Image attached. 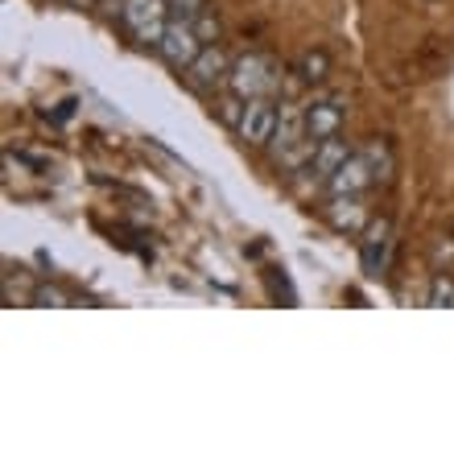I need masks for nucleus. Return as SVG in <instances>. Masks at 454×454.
Segmentation results:
<instances>
[{"mask_svg": "<svg viewBox=\"0 0 454 454\" xmlns=\"http://www.w3.org/2000/svg\"><path fill=\"white\" fill-rule=\"evenodd\" d=\"M37 301H42V306H62L67 298H62L59 289H37Z\"/></svg>", "mask_w": 454, "mask_h": 454, "instance_id": "nucleus-17", "label": "nucleus"}, {"mask_svg": "<svg viewBox=\"0 0 454 454\" xmlns=\"http://www.w3.org/2000/svg\"><path fill=\"white\" fill-rule=\"evenodd\" d=\"M426 301H430V306H438V310H454V277H446V273L434 277Z\"/></svg>", "mask_w": 454, "mask_h": 454, "instance_id": "nucleus-13", "label": "nucleus"}, {"mask_svg": "<svg viewBox=\"0 0 454 454\" xmlns=\"http://www.w3.org/2000/svg\"><path fill=\"white\" fill-rule=\"evenodd\" d=\"M203 9H211L207 0H169V12H174L178 21H194Z\"/></svg>", "mask_w": 454, "mask_h": 454, "instance_id": "nucleus-16", "label": "nucleus"}, {"mask_svg": "<svg viewBox=\"0 0 454 454\" xmlns=\"http://www.w3.org/2000/svg\"><path fill=\"white\" fill-rule=\"evenodd\" d=\"M326 74H331V54L326 50H306L298 59V79L301 83H323Z\"/></svg>", "mask_w": 454, "mask_h": 454, "instance_id": "nucleus-12", "label": "nucleus"}, {"mask_svg": "<svg viewBox=\"0 0 454 454\" xmlns=\"http://www.w3.org/2000/svg\"><path fill=\"white\" fill-rule=\"evenodd\" d=\"M244 104H248V99H239L236 91H223V96L215 99L219 120H223V124H231V129H239V116H244Z\"/></svg>", "mask_w": 454, "mask_h": 454, "instance_id": "nucleus-14", "label": "nucleus"}, {"mask_svg": "<svg viewBox=\"0 0 454 454\" xmlns=\"http://www.w3.org/2000/svg\"><path fill=\"white\" fill-rule=\"evenodd\" d=\"M194 29H199V37H203L207 46H211V42H219V17H215V9L199 12V17H194Z\"/></svg>", "mask_w": 454, "mask_h": 454, "instance_id": "nucleus-15", "label": "nucleus"}, {"mask_svg": "<svg viewBox=\"0 0 454 454\" xmlns=\"http://www.w3.org/2000/svg\"><path fill=\"white\" fill-rule=\"evenodd\" d=\"M227 74H231V59L223 54L219 42H211V46H203V54L186 67V83H191L194 91H215V87H227Z\"/></svg>", "mask_w": 454, "mask_h": 454, "instance_id": "nucleus-6", "label": "nucleus"}, {"mask_svg": "<svg viewBox=\"0 0 454 454\" xmlns=\"http://www.w3.org/2000/svg\"><path fill=\"white\" fill-rule=\"evenodd\" d=\"M120 17H124V25H129V34L137 37V42L157 46L174 12H169V0H124Z\"/></svg>", "mask_w": 454, "mask_h": 454, "instance_id": "nucleus-2", "label": "nucleus"}, {"mask_svg": "<svg viewBox=\"0 0 454 454\" xmlns=\"http://www.w3.org/2000/svg\"><path fill=\"white\" fill-rule=\"evenodd\" d=\"M277 67L269 54H256V50H248V54H239V59H231V74H227V91H236L239 99H256V96H273L277 91Z\"/></svg>", "mask_w": 454, "mask_h": 454, "instance_id": "nucleus-1", "label": "nucleus"}, {"mask_svg": "<svg viewBox=\"0 0 454 454\" xmlns=\"http://www.w3.org/2000/svg\"><path fill=\"white\" fill-rule=\"evenodd\" d=\"M326 219H331V227L343 231V236H364V227L372 223L368 207H364V194H331Z\"/></svg>", "mask_w": 454, "mask_h": 454, "instance_id": "nucleus-8", "label": "nucleus"}, {"mask_svg": "<svg viewBox=\"0 0 454 454\" xmlns=\"http://www.w3.org/2000/svg\"><path fill=\"white\" fill-rule=\"evenodd\" d=\"M347 157H351V149H347V141H339V137H326V141L314 145L310 153V166H306V174H310L314 186H326V182L339 174V166H343Z\"/></svg>", "mask_w": 454, "mask_h": 454, "instance_id": "nucleus-9", "label": "nucleus"}, {"mask_svg": "<svg viewBox=\"0 0 454 454\" xmlns=\"http://www.w3.org/2000/svg\"><path fill=\"white\" fill-rule=\"evenodd\" d=\"M368 186H372L368 161H364V153H359V149H351V157L339 166V174L326 182V194H364Z\"/></svg>", "mask_w": 454, "mask_h": 454, "instance_id": "nucleus-10", "label": "nucleus"}, {"mask_svg": "<svg viewBox=\"0 0 454 454\" xmlns=\"http://www.w3.org/2000/svg\"><path fill=\"white\" fill-rule=\"evenodd\" d=\"M203 37H199V29H194V21H178V17H169L166 34H161V42H157V54L169 62V67H178V71H186L199 54H203Z\"/></svg>", "mask_w": 454, "mask_h": 454, "instance_id": "nucleus-3", "label": "nucleus"}, {"mask_svg": "<svg viewBox=\"0 0 454 454\" xmlns=\"http://www.w3.org/2000/svg\"><path fill=\"white\" fill-rule=\"evenodd\" d=\"M364 161H368V169H372V186H388L393 182V174H396V153H393V145L384 141V137H376V141H368L364 149Z\"/></svg>", "mask_w": 454, "mask_h": 454, "instance_id": "nucleus-11", "label": "nucleus"}, {"mask_svg": "<svg viewBox=\"0 0 454 454\" xmlns=\"http://www.w3.org/2000/svg\"><path fill=\"white\" fill-rule=\"evenodd\" d=\"M359 256H364V269L372 277H380L388 269V256H393V227L388 219H372L364 227V239H359Z\"/></svg>", "mask_w": 454, "mask_h": 454, "instance_id": "nucleus-7", "label": "nucleus"}, {"mask_svg": "<svg viewBox=\"0 0 454 454\" xmlns=\"http://www.w3.org/2000/svg\"><path fill=\"white\" fill-rule=\"evenodd\" d=\"M301 116H306V137L326 141V137H339V129H343L347 104L339 96H310L301 104Z\"/></svg>", "mask_w": 454, "mask_h": 454, "instance_id": "nucleus-5", "label": "nucleus"}, {"mask_svg": "<svg viewBox=\"0 0 454 454\" xmlns=\"http://www.w3.org/2000/svg\"><path fill=\"white\" fill-rule=\"evenodd\" d=\"M277 120H281V112H277L273 96H256L244 104V116H239V141L252 145V149H264V145H273L277 137Z\"/></svg>", "mask_w": 454, "mask_h": 454, "instance_id": "nucleus-4", "label": "nucleus"}]
</instances>
